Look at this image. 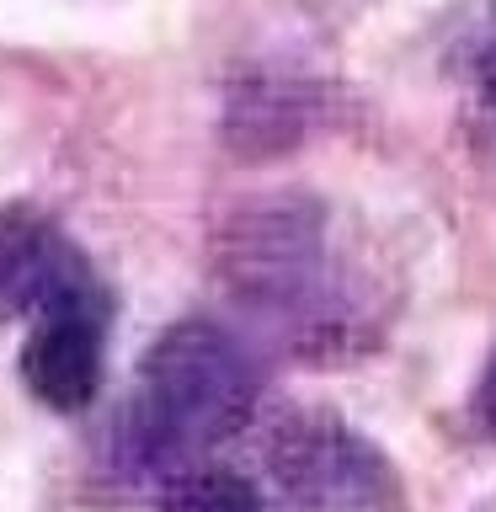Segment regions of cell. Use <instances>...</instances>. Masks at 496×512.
I'll return each mask as SVG.
<instances>
[{
  "label": "cell",
  "mask_w": 496,
  "mask_h": 512,
  "mask_svg": "<svg viewBox=\"0 0 496 512\" xmlns=\"http://www.w3.org/2000/svg\"><path fill=\"white\" fill-rule=\"evenodd\" d=\"M256 406V368L230 331L182 320L144 352L134 406H128V454L150 475H187L208 448L235 438Z\"/></svg>",
  "instance_id": "6da1fadb"
},
{
  "label": "cell",
  "mask_w": 496,
  "mask_h": 512,
  "mask_svg": "<svg viewBox=\"0 0 496 512\" xmlns=\"http://www.w3.org/2000/svg\"><path fill=\"white\" fill-rule=\"evenodd\" d=\"M272 470L288 486V496L310 512H368L379 507L384 486H390L374 448L331 416L283 427L272 443Z\"/></svg>",
  "instance_id": "7a4b0ae2"
},
{
  "label": "cell",
  "mask_w": 496,
  "mask_h": 512,
  "mask_svg": "<svg viewBox=\"0 0 496 512\" xmlns=\"http://www.w3.org/2000/svg\"><path fill=\"white\" fill-rule=\"evenodd\" d=\"M102 326L107 304L96 288L32 315V336L22 347L27 390L54 411H80L102 390Z\"/></svg>",
  "instance_id": "3957f363"
},
{
  "label": "cell",
  "mask_w": 496,
  "mask_h": 512,
  "mask_svg": "<svg viewBox=\"0 0 496 512\" xmlns=\"http://www.w3.org/2000/svg\"><path fill=\"white\" fill-rule=\"evenodd\" d=\"M86 288H96L91 267L54 219L22 203L0 208V320L43 315Z\"/></svg>",
  "instance_id": "277c9868"
},
{
  "label": "cell",
  "mask_w": 496,
  "mask_h": 512,
  "mask_svg": "<svg viewBox=\"0 0 496 512\" xmlns=\"http://www.w3.org/2000/svg\"><path fill=\"white\" fill-rule=\"evenodd\" d=\"M160 512H262V496L235 470H187L171 480Z\"/></svg>",
  "instance_id": "5b68a950"
},
{
  "label": "cell",
  "mask_w": 496,
  "mask_h": 512,
  "mask_svg": "<svg viewBox=\"0 0 496 512\" xmlns=\"http://www.w3.org/2000/svg\"><path fill=\"white\" fill-rule=\"evenodd\" d=\"M475 416H480V427L496 438V358L486 368V379H480V395H475Z\"/></svg>",
  "instance_id": "8992f818"
},
{
  "label": "cell",
  "mask_w": 496,
  "mask_h": 512,
  "mask_svg": "<svg viewBox=\"0 0 496 512\" xmlns=\"http://www.w3.org/2000/svg\"><path fill=\"white\" fill-rule=\"evenodd\" d=\"M480 96H486V107L496 118V48H486V59H480Z\"/></svg>",
  "instance_id": "52a82bcc"
}]
</instances>
